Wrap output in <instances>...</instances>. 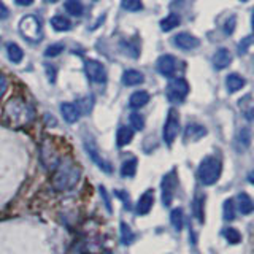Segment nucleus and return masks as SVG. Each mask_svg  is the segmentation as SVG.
<instances>
[{
    "mask_svg": "<svg viewBox=\"0 0 254 254\" xmlns=\"http://www.w3.org/2000/svg\"><path fill=\"white\" fill-rule=\"evenodd\" d=\"M133 240H135V235H133L132 229L126 222H121V242H123V245H130Z\"/></svg>",
    "mask_w": 254,
    "mask_h": 254,
    "instance_id": "25",
    "label": "nucleus"
},
{
    "mask_svg": "<svg viewBox=\"0 0 254 254\" xmlns=\"http://www.w3.org/2000/svg\"><path fill=\"white\" fill-rule=\"evenodd\" d=\"M135 172H137V159L135 158L127 159L121 167V175L124 178H130V176L135 175Z\"/></svg>",
    "mask_w": 254,
    "mask_h": 254,
    "instance_id": "23",
    "label": "nucleus"
},
{
    "mask_svg": "<svg viewBox=\"0 0 254 254\" xmlns=\"http://www.w3.org/2000/svg\"><path fill=\"white\" fill-rule=\"evenodd\" d=\"M237 200H238V210H240V213H242V215H250L251 211L254 210L251 197L246 192H240L237 195Z\"/></svg>",
    "mask_w": 254,
    "mask_h": 254,
    "instance_id": "19",
    "label": "nucleus"
},
{
    "mask_svg": "<svg viewBox=\"0 0 254 254\" xmlns=\"http://www.w3.org/2000/svg\"><path fill=\"white\" fill-rule=\"evenodd\" d=\"M178 132H180V116H178V111L176 110H170L168 111V116H167V121L164 126V130H162V137H164V142L172 146L175 138L178 137Z\"/></svg>",
    "mask_w": 254,
    "mask_h": 254,
    "instance_id": "4",
    "label": "nucleus"
},
{
    "mask_svg": "<svg viewBox=\"0 0 254 254\" xmlns=\"http://www.w3.org/2000/svg\"><path fill=\"white\" fill-rule=\"evenodd\" d=\"M84 68H86V75L91 81H94V83L107 81V70H105L103 64H100L98 61H94V59L86 61Z\"/></svg>",
    "mask_w": 254,
    "mask_h": 254,
    "instance_id": "7",
    "label": "nucleus"
},
{
    "mask_svg": "<svg viewBox=\"0 0 254 254\" xmlns=\"http://www.w3.org/2000/svg\"><path fill=\"white\" fill-rule=\"evenodd\" d=\"M6 53H8V58L13 64H19L24 58V53L16 43H8L6 45Z\"/></svg>",
    "mask_w": 254,
    "mask_h": 254,
    "instance_id": "22",
    "label": "nucleus"
},
{
    "mask_svg": "<svg viewBox=\"0 0 254 254\" xmlns=\"http://www.w3.org/2000/svg\"><path fill=\"white\" fill-rule=\"evenodd\" d=\"M207 133V129L200 124H189L186 127V132H185V140L186 142H197L199 138H202L203 135Z\"/></svg>",
    "mask_w": 254,
    "mask_h": 254,
    "instance_id": "14",
    "label": "nucleus"
},
{
    "mask_svg": "<svg viewBox=\"0 0 254 254\" xmlns=\"http://www.w3.org/2000/svg\"><path fill=\"white\" fill-rule=\"evenodd\" d=\"M224 237L232 245H237V243L242 242V235H240V232L237 229H225L224 230Z\"/></svg>",
    "mask_w": 254,
    "mask_h": 254,
    "instance_id": "28",
    "label": "nucleus"
},
{
    "mask_svg": "<svg viewBox=\"0 0 254 254\" xmlns=\"http://www.w3.org/2000/svg\"><path fill=\"white\" fill-rule=\"evenodd\" d=\"M238 140L243 143L245 148H248L250 143H251V132H250V129H242V130H240V133H238Z\"/></svg>",
    "mask_w": 254,
    "mask_h": 254,
    "instance_id": "34",
    "label": "nucleus"
},
{
    "mask_svg": "<svg viewBox=\"0 0 254 254\" xmlns=\"http://www.w3.org/2000/svg\"><path fill=\"white\" fill-rule=\"evenodd\" d=\"M246 84L245 78L242 75L238 73H230L227 78H225V86H227V91L229 93H237Z\"/></svg>",
    "mask_w": 254,
    "mask_h": 254,
    "instance_id": "16",
    "label": "nucleus"
},
{
    "mask_svg": "<svg viewBox=\"0 0 254 254\" xmlns=\"http://www.w3.org/2000/svg\"><path fill=\"white\" fill-rule=\"evenodd\" d=\"M130 126H132V129L142 130L143 127H145V119H143V116L140 115V113H132V115H130Z\"/></svg>",
    "mask_w": 254,
    "mask_h": 254,
    "instance_id": "30",
    "label": "nucleus"
},
{
    "mask_svg": "<svg viewBox=\"0 0 254 254\" xmlns=\"http://www.w3.org/2000/svg\"><path fill=\"white\" fill-rule=\"evenodd\" d=\"M235 24H237L235 16H230V18L224 23V32L227 33V35H232V33H234V31H235Z\"/></svg>",
    "mask_w": 254,
    "mask_h": 254,
    "instance_id": "35",
    "label": "nucleus"
},
{
    "mask_svg": "<svg viewBox=\"0 0 254 254\" xmlns=\"http://www.w3.org/2000/svg\"><path fill=\"white\" fill-rule=\"evenodd\" d=\"M230 62H232V54H230L229 49H225V48L218 49L216 54H215V58H213L215 67H216L218 70H222V68H225V67H229Z\"/></svg>",
    "mask_w": 254,
    "mask_h": 254,
    "instance_id": "13",
    "label": "nucleus"
},
{
    "mask_svg": "<svg viewBox=\"0 0 254 254\" xmlns=\"http://www.w3.org/2000/svg\"><path fill=\"white\" fill-rule=\"evenodd\" d=\"M194 215L200 222H203V199L202 197H197L194 200Z\"/></svg>",
    "mask_w": 254,
    "mask_h": 254,
    "instance_id": "31",
    "label": "nucleus"
},
{
    "mask_svg": "<svg viewBox=\"0 0 254 254\" xmlns=\"http://www.w3.org/2000/svg\"><path fill=\"white\" fill-rule=\"evenodd\" d=\"M51 26L54 27L56 31L59 32H64V31H70V27H72V24H70V21L67 18L64 16H54L51 19Z\"/></svg>",
    "mask_w": 254,
    "mask_h": 254,
    "instance_id": "24",
    "label": "nucleus"
},
{
    "mask_svg": "<svg viewBox=\"0 0 254 254\" xmlns=\"http://www.w3.org/2000/svg\"><path fill=\"white\" fill-rule=\"evenodd\" d=\"M62 51H64V45L62 43H56V45H51V46L46 48L45 56H46V58H56V56H59Z\"/></svg>",
    "mask_w": 254,
    "mask_h": 254,
    "instance_id": "32",
    "label": "nucleus"
},
{
    "mask_svg": "<svg viewBox=\"0 0 254 254\" xmlns=\"http://www.w3.org/2000/svg\"><path fill=\"white\" fill-rule=\"evenodd\" d=\"M133 138V130L127 126H121L116 132V143L119 148H123L126 145H129Z\"/></svg>",
    "mask_w": 254,
    "mask_h": 254,
    "instance_id": "17",
    "label": "nucleus"
},
{
    "mask_svg": "<svg viewBox=\"0 0 254 254\" xmlns=\"http://www.w3.org/2000/svg\"><path fill=\"white\" fill-rule=\"evenodd\" d=\"M250 45H251V37L243 38L242 43L238 45V51H240V54H245L246 51H248V46H250Z\"/></svg>",
    "mask_w": 254,
    "mask_h": 254,
    "instance_id": "36",
    "label": "nucleus"
},
{
    "mask_svg": "<svg viewBox=\"0 0 254 254\" xmlns=\"http://www.w3.org/2000/svg\"><path fill=\"white\" fill-rule=\"evenodd\" d=\"M189 94V84L185 78H175L167 86V98L172 103H181Z\"/></svg>",
    "mask_w": 254,
    "mask_h": 254,
    "instance_id": "3",
    "label": "nucleus"
},
{
    "mask_svg": "<svg viewBox=\"0 0 254 254\" xmlns=\"http://www.w3.org/2000/svg\"><path fill=\"white\" fill-rule=\"evenodd\" d=\"M156 65H158V70L162 76L172 78V76L176 73V68H178V61H176L170 54H164L158 59Z\"/></svg>",
    "mask_w": 254,
    "mask_h": 254,
    "instance_id": "8",
    "label": "nucleus"
},
{
    "mask_svg": "<svg viewBox=\"0 0 254 254\" xmlns=\"http://www.w3.org/2000/svg\"><path fill=\"white\" fill-rule=\"evenodd\" d=\"M180 23H181V18L176 15V13H170V15L160 21V29L164 32H170L176 26H180Z\"/></svg>",
    "mask_w": 254,
    "mask_h": 254,
    "instance_id": "20",
    "label": "nucleus"
},
{
    "mask_svg": "<svg viewBox=\"0 0 254 254\" xmlns=\"http://www.w3.org/2000/svg\"><path fill=\"white\" fill-rule=\"evenodd\" d=\"M46 70H48V75H49V81L54 83V80H56V68L53 65L51 67L46 65Z\"/></svg>",
    "mask_w": 254,
    "mask_h": 254,
    "instance_id": "38",
    "label": "nucleus"
},
{
    "mask_svg": "<svg viewBox=\"0 0 254 254\" xmlns=\"http://www.w3.org/2000/svg\"><path fill=\"white\" fill-rule=\"evenodd\" d=\"M148 102H150V94L146 91H137L129 98V105L132 108H142Z\"/></svg>",
    "mask_w": 254,
    "mask_h": 254,
    "instance_id": "18",
    "label": "nucleus"
},
{
    "mask_svg": "<svg viewBox=\"0 0 254 254\" xmlns=\"http://www.w3.org/2000/svg\"><path fill=\"white\" fill-rule=\"evenodd\" d=\"M170 220H172V225L175 230H181L183 229V210L181 208H175L170 215Z\"/></svg>",
    "mask_w": 254,
    "mask_h": 254,
    "instance_id": "26",
    "label": "nucleus"
},
{
    "mask_svg": "<svg viewBox=\"0 0 254 254\" xmlns=\"http://www.w3.org/2000/svg\"><path fill=\"white\" fill-rule=\"evenodd\" d=\"M153 205H154V190L150 189V190H146V192L138 199L137 208H135L137 215H148L151 211Z\"/></svg>",
    "mask_w": 254,
    "mask_h": 254,
    "instance_id": "11",
    "label": "nucleus"
},
{
    "mask_svg": "<svg viewBox=\"0 0 254 254\" xmlns=\"http://www.w3.org/2000/svg\"><path fill=\"white\" fill-rule=\"evenodd\" d=\"M121 5L127 11H140L143 8L142 0H121Z\"/></svg>",
    "mask_w": 254,
    "mask_h": 254,
    "instance_id": "27",
    "label": "nucleus"
},
{
    "mask_svg": "<svg viewBox=\"0 0 254 254\" xmlns=\"http://www.w3.org/2000/svg\"><path fill=\"white\" fill-rule=\"evenodd\" d=\"M5 89H6V81L2 75H0V97H2V94L5 93Z\"/></svg>",
    "mask_w": 254,
    "mask_h": 254,
    "instance_id": "39",
    "label": "nucleus"
},
{
    "mask_svg": "<svg viewBox=\"0 0 254 254\" xmlns=\"http://www.w3.org/2000/svg\"><path fill=\"white\" fill-rule=\"evenodd\" d=\"M80 180V167L73 160H64V164L56 170L53 186L58 190L72 189Z\"/></svg>",
    "mask_w": 254,
    "mask_h": 254,
    "instance_id": "1",
    "label": "nucleus"
},
{
    "mask_svg": "<svg viewBox=\"0 0 254 254\" xmlns=\"http://www.w3.org/2000/svg\"><path fill=\"white\" fill-rule=\"evenodd\" d=\"M176 185H178V176H176V170H170L164 176V178H162V185H160V188H162V203H164L165 207L172 205Z\"/></svg>",
    "mask_w": 254,
    "mask_h": 254,
    "instance_id": "6",
    "label": "nucleus"
},
{
    "mask_svg": "<svg viewBox=\"0 0 254 254\" xmlns=\"http://www.w3.org/2000/svg\"><path fill=\"white\" fill-rule=\"evenodd\" d=\"M224 220L225 221H232L235 220V207H234V200H225L224 202Z\"/></svg>",
    "mask_w": 254,
    "mask_h": 254,
    "instance_id": "29",
    "label": "nucleus"
},
{
    "mask_svg": "<svg viewBox=\"0 0 254 254\" xmlns=\"http://www.w3.org/2000/svg\"><path fill=\"white\" fill-rule=\"evenodd\" d=\"M84 148H86V151L89 153V156H91V159H93L95 164L100 167V170H103L105 173H111L113 172V167H111V164L108 160H105L100 154H98V151H97V148H95V145H94V142L93 140H84Z\"/></svg>",
    "mask_w": 254,
    "mask_h": 254,
    "instance_id": "9",
    "label": "nucleus"
},
{
    "mask_svg": "<svg viewBox=\"0 0 254 254\" xmlns=\"http://www.w3.org/2000/svg\"><path fill=\"white\" fill-rule=\"evenodd\" d=\"M240 2H248V0H240Z\"/></svg>",
    "mask_w": 254,
    "mask_h": 254,
    "instance_id": "42",
    "label": "nucleus"
},
{
    "mask_svg": "<svg viewBox=\"0 0 254 254\" xmlns=\"http://www.w3.org/2000/svg\"><path fill=\"white\" fill-rule=\"evenodd\" d=\"M64 8L72 16H81L84 11V6L80 0H67V2L64 3Z\"/></svg>",
    "mask_w": 254,
    "mask_h": 254,
    "instance_id": "21",
    "label": "nucleus"
},
{
    "mask_svg": "<svg viewBox=\"0 0 254 254\" xmlns=\"http://www.w3.org/2000/svg\"><path fill=\"white\" fill-rule=\"evenodd\" d=\"M8 15H10L8 8H6L5 3L2 2V0H0V19H6V18H8Z\"/></svg>",
    "mask_w": 254,
    "mask_h": 254,
    "instance_id": "37",
    "label": "nucleus"
},
{
    "mask_svg": "<svg viewBox=\"0 0 254 254\" xmlns=\"http://www.w3.org/2000/svg\"><path fill=\"white\" fill-rule=\"evenodd\" d=\"M46 3H56V2H59V0H45Z\"/></svg>",
    "mask_w": 254,
    "mask_h": 254,
    "instance_id": "41",
    "label": "nucleus"
},
{
    "mask_svg": "<svg viewBox=\"0 0 254 254\" xmlns=\"http://www.w3.org/2000/svg\"><path fill=\"white\" fill-rule=\"evenodd\" d=\"M123 49H124V53L126 54H129L132 56V58H138V46L137 45H132L130 41H123Z\"/></svg>",
    "mask_w": 254,
    "mask_h": 254,
    "instance_id": "33",
    "label": "nucleus"
},
{
    "mask_svg": "<svg viewBox=\"0 0 254 254\" xmlns=\"http://www.w3.org/2000/svg\"><path fill=\"white\" fill-rule=\"evenodd\" d=\"M221 172H222L221 160L216 156H208L200 162L199 170H197V176H199L202 185L211 186L220 180Z\"/></svg>",
    "mask_w": 254,
    "mask_h": 254,
    "instance_id": "2",
    "label": "nucleus"
},
{
    "mask_svg": "<svg viewBox=\"0 0 254 254\" xmlns=\"http://www.w3.org/2000/svg\"><path fill=\"white\" fill-rule=\"evenodd\" d=\"M61 113H62L64 119H65V121L70 123V124H73V123L78 121L80 115H81L78 107H76V105H73V103H68V102L61 105Z\"/></svg>",
    "mask_w": 254,
    "mask_h": 254,
    "instance_id": "12",
    "label": "nucleus"
},
{
    "mask_svg": "<svg viewBox=\"0 0 254 254\" xmlns=\"http://www.w3.org/2000/svg\"><path fill=\"white\" fill-rule=\"evenodd\" d=\"M173 45L178 46L180 49H185V51H192V49H195L200 45V41L194 35H190L188 32H181L173 37Z\"/></svg>",
    "mask_w": 254,
    "mask_h": 254,
    "instance_id": "10",
    "label": "nucleus"
},
{
    "mask_svg": "<svg viewBox=\"0 0 254 254\" xmlns=\"http://www.w3.org/2000/svg\"><path fill=\"white\" fill-rule=\"evenodd\" d=\"M19 31L23 33V37H26L31 41L41 40V24L35 16H26L21 19Z\"/></svg>",
    "mask_w": 254,
    "mask_h": 254,
    "instance_id": "5",
    "label": "nucleus"
},
{
    "mask_svg": "<svg viewBox=\"0 0 254 254\" xmlns=\"http://www.w3.org/2000/svg\"><path fill=\"white\" fill-rule=\"evenodd\" d=\"M143 81H145V76L142 72H138V70H126L123 73V83L126 86H137V84Z\"/></svg>",
    "mask_w": 254,
    "mask_h": 254,
    "instance_id": "15",
    "label": "nucleus"
},
{
    "mask_svg": "<svg viewBox=\"0 0 254 254\" xmlns=\"http://www.w3.org/2000/svg\"><path fill=\"white\" fill-rule=\"evenodd\" d=\"M16 3L21 5V6H29L33 3V0H16Z\"/></svg>",
    "mask_w": 254,
    "mask_h": 254,
    "instance_id": "40",
    "label": "nucleus"
}]
</instances>
